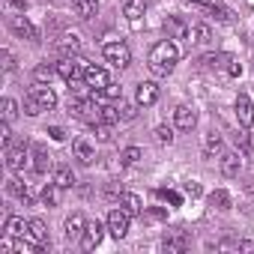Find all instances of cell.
<instances>
[{
  "mask_svg": "<svg viewBox=\"0 0 254 254\" xmlns=\"http://www.w3.org/2000/svg\"><path fill=\"white\" fill-rule=\"evenodd\" d=\"M150 218H156V221H162V218H168V215H165V209H150Z\"/></svg>",
  "mask_w": 254,
  "mask_h": 254,
  "instance_id": "obj_47",
  "label": "cell"
},
{
  "mask_svg": "<svg viewBox=\"0 0 254 254\" xmlns=\"http://www.w3.org/2000/svg\"><path fill=\"white\" fill-rule=\"evenodd\" d=\"M27 239L45 245V242H48V227H45L39 218H30V221H27Z\"/></svg>",
  "mask_w": 254,
  "mask_h": 254,
  "instance_id": "obj_21",
  "label": "cell"
},
{
  "mask_svg": "<svg viewBox=\"0 0 254 254\" xmlns=\"http://www.w3.org/2000/svg\"><path fill=\"white\" fill-rule=\"evenodd\" d=\"M209 206H215V209L227 212V209H230V194H227L224 189H215V191L209 194Z\"/></svg>",
  "mask_w": 254,
  "mask_h": 254,
  "instance_id": "obj_29",
  "label": "cell"
},
{
  "mask_svg": "<svg viewBox=\"0 0 254 254\" xmlns=\"http://www.w3.org/2000/svg\"><path fill=\"white\" fill-rule=\"evenodd\" d=\"M84 227H87V218H84L81 212H72V215L66 218V239H78V236H84Z\"/></svg>",
  "mask_w": 254,
  "mask_h": 254,
  "instance_id": "obj_16",
  "label": "cell"
},
{
  "mask_svg": "<svg viewBox=\"0 0 254 254\" xmlns=\"http://www.w3.org/2000/svg\"><path fill=\"white\" fill-rule=\"evenodd\" d=\"M174 123H177V129H183V132H191V129H194V123H197V114H194V108H189V105H180V108L174 111Z\"/></svg>",
  "mask_w": 254,
  "mask_h": 254,
  "instance_id": "obj_12",
  "label": "cell"
},
{
  "mask_svg": "<svg viewBox=\"0 0 254 254\" xmlns=\"http://www.w3.org/2000/svg\"><path fill=\"white\" fill-rule=\"evenodd\" d=\"M102 123L117 126V123H120V108H114V105H102Z\"/></svg>",
  "mask_w": 254,
  "mask_h": 254,
  "instance_id": "obj_35",
  "label": "cell"
},
{
  "mask_svg": "<svg viewBox=\"0 0 254 254\" xmlns=\"http://www.w3.org/2000/svg\"><path fill=\"white\" fill-rule=\"evenodd\" d=\"M156 144L159 147H171L174 144V129H168V126H156Z\"/></svg>",
  "mask_w": 254,
  "mask_h": 254,
  "instance_id": "obj_33",
  "label": "cell"
},
{
  "mask_svg": "<svg viewBox=\"0 0 254 254\" xmlns=\"http://www.w3.org/2000/svg\"><path fill=\"white\" fill-rule=\"evenodd\" d=\"M30 153H33V171H36V174H48V168H51V156H48V150H45L42 144H33Z\"/></svg>",
  "mask_w": 254,
  "mask_h": 254,
  "instance_id": "obj_15",
  "label": "cell"
},
{
  "mask_svg": "<svg viewBox=\"0 0 254 254\" xmlns=\"http://www.w3.org/2000/svg\"><path fill=\"white\" fill-rule=\"evenodd\" d=\"M63 191H66V189H60L57 183H48V186L42 189V194H39V197H42V203H45V206H60Z\"/></svg>",
  "mask_w": 254,
  "mask_h": 254,
  "instance_id": "obj_23",
  "label": "cell"
},
{
  "mask_svg": "<svg viewBox=\"0 0 254 254\" xmlns=\"http://www.w3.org/2000/svg\"><path fill=\"white\" fill-rule=\"evenodd\" d=\"M54 183H57L60 189H72V186H75V177H72V171H69L66 165H57V168H54Z\"/></svg>",
  "mask_w": 254,
  "mask_h": 254,
  "instance_id": "obj_27",
  "label": "cell"
},
{
  "mask_svg": "<svg viewBox=\"0 0 254 254\" xmlns=\"http://www.w3.org/2000/svg\"><path fill=\"white\" fill-rule=\"evenodd\" d=\"M15 114H18V102H15V99H3V120L12 123Z\"/></svg>",
  "mask_w": 254,
  "mask_h": 254,
  "instance_id": "obj_36",
  "label": "cell"
},
{
  "mask_svg": "<svg viewBox=\"0 0 254 254\" xmlns=\"http://www.w3.org/2000/svg\"><path fill=\"white\" fill-rule=\"evenodd\" d=\"M183 189H186V194H189V197H200V194H203V189H200V183H194V180H191V183H186Z\"/></svg>",
  "mask_w": 254,
  "mask_h": 254,
  "instance_id": "obj_44",
  "label": "cell"
},
{
  "mask_svg": "<svg viewBox=\"0 0 254 254\" xmlns=\"http://www.w3.org/2000/svg\"><path fill=\"white\" fill-rule=\"evenodd\" d=\"M9 30L18 36V39H30V42H39V33L36 27L24 18V15H9Z\"/></svg>",
  "mask_w": 254,
  "mask_h": 254,
  "instance_id": "obj_8",
  "label": "cell"
},
{
  "mask_svg": "<svg viewBox=\"0 0 254 254\" xmlns=\"http://www.w3.org/2000/svg\"><path fill=\"white\" fill-rule=\"evenodd\" d=\"M239 171H242V159L236 153H224L221 156V174L224 177H239Z\"/></svg>",
  "mask_w": 254,
  "mask_h": 254,
  "instance_id": "obj_19",
  "label": "cell"
},
{
  "mask_svg": "<svg viewBox=\"0 0 254 254\" xmlns=\"http://www.w3.org/2000/svg\"><path fill=\"white\" fill-rule=\"evenodd\" d=\"M72 9L78 18H93L99 12V0H72Z\"/></svg>",
  "mask_w": 254,
  "mask_h": 254,
  "instance_id": "obj_22",
  "label": "cell"
},
{
  "mask_svg": "<svg viewBox=\"0 0 254 254\" xmlns=\"http://www.w3.org/2000/svg\"><path fill=\"white\" fill-rule=\"evenodd\" d=\"M248 191H251V194H254V180H251V183H248Z\"/></svg>",
  "mask_w": 254,
  "mask_h": 254,
  "instance_id": "obj_49",
  "label": "cell"
},
{
  "mask_svg": "<svg viewBox=\"0 0 254 254\" xmlns=\"http://www.w3.org/2000/svg\"><path fill=\"white\" fill-rule=\"evenodd\" d=\"M72 150H75V159H78L84 168H90V165H93V159H96V150H93V144H90L87 138H78Z\"/></svg>",
  "mask_w": 254,
  "mask_h": 254,
  "instance_id": "obj_14",
  "label": "cell"
},
{
  "mask_svg": "<svg viewBox=\"0 0 254 254\" xmlns=\"http://www.w3.org/2000/svg\"><path fill=\"white\" fill-rule=\"evenodd\" d=\"M24 114H27V117H36V114H42V105H39V102L30 96V93H27V99H24Z\"/></svg>",
  "mask_w": 254,
  "mask_h": 254,
  "instance_id": "obj_38",
  "label": "cell"
},
{
  "mask_svg": "<svg viewBox=\"0 0 254 254\" xmlns=\"http://www.w3.org/2000/svg\"><path fill=\"white\" fill-rule=\"evenodd\" d=\"M102 54H105V60L114 69H126V66L132 63V51H129V45H126V42H105Z\"/></svg>",
  "mask_w": 254,
  "mask_h": 254,
  "instance_id": "obj_2",
  "label": "cell"
},
{
  "mask_svg": "<svg viewBox=\"0 0 254 254\" xmlns=\"http://www.w3.org/2000/svg\"><path fill=\"white\" fill-rule=\"evenodd\" d=\"M236 120H239L242 129H248V126L254 123V105H251V99H248L245 93L236 96Z\"/></svg>",
  "mask_w": 254,
  "mask_h": 254,
  "instance_id": "obj_10",
  "label": "cell"
},
{
  "mask_svg": "<svg viewBox=\"0 0 254 254\" xmlns=\"http://www.w3.org/2000/svg\"><path fill=\"white\" fill-rule=\"evenodd\" d=\"M224 72H227V75H230V78H239V75H242V63H239V60H233V57H230V63H227V69H224Z\"/></svg>",
  "mask_w": 254,
  "mask_h": 254,
  "instance_id": "obj_43",
  "label": "cell"
},
{
  "mask_svg": "<svg viewBox=\"0 0 254 254\" xmlns=\"http://www.w3.org/2000/svg\"><path fill=\"white\" fill-rule=\"evenodd\" d=\"M209 39H212V30H209L206 24H194V27H191L189 42H194V45H209Z\"/></svg>",
  "mask_w": 254,
  "mask_h": 254,
  "instance_id": "obj_26",
  "label": "cell"
},
{
  "mask_svg": "<svg viewBox=\"0 0 254 254\" xmlns=\"http://www.w3.org/2000/svg\"><path fill=\"white\" fill-rule=\"evenodd\" d=\"M209 15H215L218 21H224V24H230L236 15H233V9H227V6H221V3H209Z\"/></svg>",
  "mask_w": 254,
  "mask_h": 254,
  "instance_id": "obj_31",
  "label": "cell"
},
{
  "mask_svg": "<svg viewBox=\"0 0 254 254\" xmlns=\"http://www.w3.org/2000/svg\"><path fill=\"white\" fill-rule=\"evenodd\" d=\"M191 3H209V0H191Z\"/></svg>",
  "mask_w": 254,
  "mask_h": 254,
  "instance_id": "obj_50",
  "label": "cell"
},
{
  "mask_svg": "<svg viewBox=\"0 0 254 254\" xmlns=\"http://www.w3.org/2000/svg\"><path fill=\"white\" fill-rule=\"evenodd\" d=\"M120 120H135V108L132 105H120Z\"/></svg>",
  "mask_w": 254,
  "mask_h": 254,
  "instance_id": "obj_45",
  "label": "cell"
},
{
  "mask_svg": "<svg viewBox=\"0 0 254 254\" xmlns=\"http://www.w3.org/2000/svg\"><path fill=\"white\" fill-rule=\"evenodd\" d=\"M156 194H159V197H162V200H168V203H171V206H183V197H180V194H177V191H171V189H159V191H156Z\"/></svg>",
  "mask_w": 254,
  "mask_h": 254,
  "instance_id": "obj_37",
  "label": "cell"
},
{
  "mask_svg": "<svg viewBox=\"0 0 254 254\" xmlns=\"http://www.w3.org/2000/svg\"><path fill=\"white\" fill-rule=\"evenodd\" d=\"M6 168H9L12 174H21V171L27 168V144H24V141L6 150Z\"/></svg>",
  "mask_w": 254,
  "mask_h": 254,
  "instance_id": "obj_9",
  "label": "cell"
},
{
  "mask_svg": "<svg viewBox=\"0 0 254 254\" xmlns=\"http://www.w3.org/2000/svg\"><path fill=\"white\" fill-rule=\"evenodd\" d=\"M123 3H132V0H123Z\"/></svg>",
  "mask_w": 254,
  "mask_h": 254,
  "instance_id": "obj_51",
  "label": "cell"
},
{
  "mask_svg": "<svg viewBox=\"0 0 254 254\" xmlns=\"http://www.w3.org/2000/svg\"><path fill=\"white\" fill-rule=\"evenodd\" d=\"M57 48H60L66 57L78 54V51H81V39H78V33H63V36L57 39Z\"/></svg>",
  "mask_w": 254,
  "mask_h": 254,
  "instance_id": "obj_18",
  "label": "cell"
},
{
  "mask_svg": "<svg viewBox=\"0 0 254 254\" xmlns=\"http://www.w3.org/2000/svg\"><path fill=\"white\" fill-rule=\"evenodd\" d=\"M120 206L129 209L132 215H144V200H141L135 191H123V194H120Z\"/></svg>",
  "mask_w": 254,
  "mask_h": 254,
  "instance_id": "obj_17",
  "label": "cell"
},
{
  "mask_svg": "<svg viewBox=\"0 0 254 254\" xmlns=\"http://www.w3.org/2000/svg\"><path fill=\"white\" fill-rule=\"evenodd\" d=\"M84 81H87L90 93H99V90H105L111 84L108 69H102V66H84Z\"/></svg>",
  "mask_w": 254,
  "mask_h": 254,
  "instance_id": "obj_5",
  "label": "cell"
},
{
  "mask_svg": "<svg viewBox=\"0 0 254 254\" xmlns=\"http://www.w3.org/2000/svg\"><path fill=\"white\" fill-rule=\"evenodd\" d=\"M203 153H206V156H215V153H221V138H218L215 132L203 138Z\"/></svg>",
  "mask_w": 254,
  "mask_h": 254,
  "instance_id": "obj_34",
  "label": "cell"
},
{
  "mask_svg": "<svg viewBox=\"0 0 254 254\" xmlns=\"http://www.w3.org/2000/svg\"><path fill=\"white\" fill-rule=\"evenodd\" d=\"M233 138H236V144H239L242 150H248V147H251V141H248V135H245V132H239V135H233Z\"/></svg>",
  "mask_w": 254,
  "mask_h": 254,
  "instance_id": "obj_46",
  "label": "cell"
},
{
  "mask_svg": "<svg viewBox=\"0 0 254 254\" xmlns=\"http://www.w3.org/2000/svg\"><path fill=\"white\" fill-rule=\"evenodd\" d=\"M129 224H132V212H129V209L117 206V209L108 212V233H111L114 239H123L126 233H129Z\"/></svg>",
  "mask_w": 254,
  "mask_h": 254,
  "instance_id": "obj_3",
  "label": "cell"
},
{
  "mask_svg": "<svg viewBox=\"0 0 254 254\" xmlns=\"http://www.w3.org/2000/svg\"><path fill=\"white\" fill-rule=\"evenodd\" d=\"M3 230H6V236L21 239V236H27V221H24V218H18V215H9V218H6V224H3Z\"/></svg>",
  "mask_w": 254,
  "mask_h": 254,
  "instance_id": "obj_20",
  "label": "cell"
},
{
  "mask_svg": "<svg viewBox=\"0 0 254 254\" xmlns=\"http://www.w3.org/2000/svg\"><path fill=\"white\" fill-rule=\"evenodd\" d=\"M200 63H203L206 69H227V63H230V54H206Z\"/></svg>",
  "mask_w": 254,
  "mask_h": 254,
  "instance_id": "obj_30",
  "label": "cell"
},
{
  "mask_svg": "<svg viewBox=\"0 0 254 254\" xmlns=\"http://www.w3.org/2000/svg\"><path fill=\"white\" fill-rule=\"evenodd\" d=\"M48 135H51V141H57V144L66 141V129H63V126H48Z\"/></svg>",
  "mask_w": 254,
  "mask_h": 254,
  "instance_id": "obj_40",
  "label": "cell"
},
{
  "mask_svg": "<svg viewBox=\"0 0 254 254\" xmlns=\"http://www.w3.org/2000/svg\"><path fill=\"white\" fill-rule=\"evenodd\" d=\"M141 159H144L141 147H126V150L120 153V165H126V168H132V165H138Z\"/></svg>",
  "mask_w": 254,
  "mask_h": 254,
  "instance_id": "obj_28",
  "label": "cell"
},
{
  "mask_svg": "<svg viewBox=\"0 0 254 254\" xmlns=\"http://www.w3.org/2000/svg\"><path fill=\"white\" fill-rule=\"evenodd\" d=\"M165 30H168V39H189L191 36V27L183 18H177V15H171L165 21Z\"/></svg>",
  "mask_w": 254,
  "mask_h": 254,
  "instance_id": "obj_13",
  "label": "cell"
},
{
  "mask_svg": "<svg viewBox=\"0 0 254 254\" xmlns=\"http://www.w3.org/2000/svg\"><path fill=\"white\" fill-rule=\"evenodd\" d=\"M189 248V236L186 233H171L165 236V251L168 254H177V251H186Z\"/></svg>",
  "mask_w": 254,
  "mask_h": 254,
  "instance_id": "obj_24",
  "label": "cell"
},
{
  "mask_svg": "<svg viewBox=\"0 0 254 254\" xmlns=\"http://www.w3.org/2000/svg\"><path fill=\"white\" fill-rule=\"evenodd\" d=\"M30 96L42 105V111H51V108H57V93L48 87V84H36V87H30Z\"/></svg>",
  "mask_w": 254,
  "mask_h": 254,
  "instance_id": "obj_11",
  "label": "cell"
},
{
  "mask_svg": "<svg viewBox=\"0 0 254 254\" xmlns=\"http://www.w3.org/2000/svg\"><path fill=\"white\" fill-rule=\"evenodd\" d=\"M0 60H3V72H12L15 69V57H12V51H0Z\"/></svg>",
  "mask_w": 254,
  "mask_h": 254,
  "instance_id": "obj_41",
  "label": "cell"
},
{
  "mask_svg": "<svg viewBox=\"0 0 254 254\" xmlns=\"http://www.w3.org/2000/svg\"><path fill=\"white\" fill-rule=\"evenodd\" d=\"M54 75H57V69H51V66H45V63H39V66L33 69V81H36V84H45V81L51 84Z\"/></svg>",
  "mask_w": 254,
  "mask_h": 254,
  "instance_id": "obj_32",
  "label": "cell"
},
{
  "mask_svg": "<svg viewBox=\"0 0 254 254\" xmlns=\"http://www.w3.org/2000/svg\"><path fill=\"white\" fill-rule=\"evenodd\" d=\"M156 102H159V84L141 81L138 90H135V105H138V108H153Z\"/></svg>",
  "mask_w": 254,
  "mask_h": 254,
  "instance_id": "obj_6",
  "label": "cell"
},
{
  "mask_svg": "<svg viewBox=\"0 0 254 254\" xmlns=\"http://www.w3.org/2000/svg\"><path fill=\"white\" fill-rule=\"evenodd\" d=\"M93 132H96L99 141H111V126H108V123H96V126H93Z\"/></svg>",
  "mask_w": 254,
  "mask_h": 254,
  "instance_id": "obj_39",
  "label": "cell"
},
{
  "mask_svg": "<svg viewBox=\"0 0 254 254\" xmlns=\"http://www.w3.org/2000/svg\"><path fill=\"white\" fill-rule=\"evenodd\" d=\"M9 6H15V9H24V6H27V0H9Z\"/></svg>",
  "mask_w": 254,
  "mask_h": 254,
  "instance_id": "obj_48",
  "label": "cell"
},
{
  "mask_svg": "<svg viewBox=\"0 0 254 254\" xmlns=\"http://www.w3.org/2000/svg\"><path fill=\"white\" fill-rule=\"evenodd\" d=\"M54 69H57V75H60L66 84H72V81H81V78H84V66H81V60L66 57V54L57 60V66H54Z\"/></svg>",
  "mask_w": 254,
  "mask_h": 254,
  "instance_id": "obj_4",
  "label": "cell"
},
{
  "mask_svg": "<svg viewBox=\"0 0 254 254\" xmlns=\"http://www.w3.org/2000/svg\"><path fill=\"white\" fill-rule=\"evenodd\" d=\"M177 60H180V48L174 45V39H162V42H156V45H153L147 66H150V72H153V75L168 78V75L174 72Z\"/></svg>",
  "mask_w": 254,
  "mask_h": 254,
  "instance_id": "obj_1",
  "label": "cell"
},
{
  "mask_svg": "<svg viewBox=\"0 0 254 254\" xmlns=\"http://www.w3.org/2000/svg\"><path fill=\"white\" fill-rule=\"evenodd\" d=\"M105 230H108V224H102V221H87L84 236H81V248H84V251H93V248L102 242Z\"/></svg>",
  "mask_w": 254,
  "mask_h": 254,
  "instance_id": "obj_7",
  "label": "cell"
},
{
  "mask_svg": "<svg viewBox=\"0 0 254 254\" xmlns=\"http://www.w3.org/2000/svg\"><path fill=\"white\" fill-rule=\"evenodd\" d=\"M0 141H3L6 150L12 147V132H9V123H6V120H3V126H0Z\"/></svg>",
  "mask_w": 254,
  "mask_h": 254,
  "instance_id": "obj_42",
  "label": "cell"
},
{
  "mask_svg": "<svg viewBox=\"0 0 254 254\" xmlns=\"http://www.w3.org/2000/svg\"><path fill=\"white\" fill-rule=\"evenodd\" d=\"M126 21L132 24V30H141L144 27V9L138 3H126Z\"/></svg>",
  "mask_w": 254,
  "mask_h": 254,
  "instance_id": "obj_25",
  "label": "cell"
}]
</instances>
